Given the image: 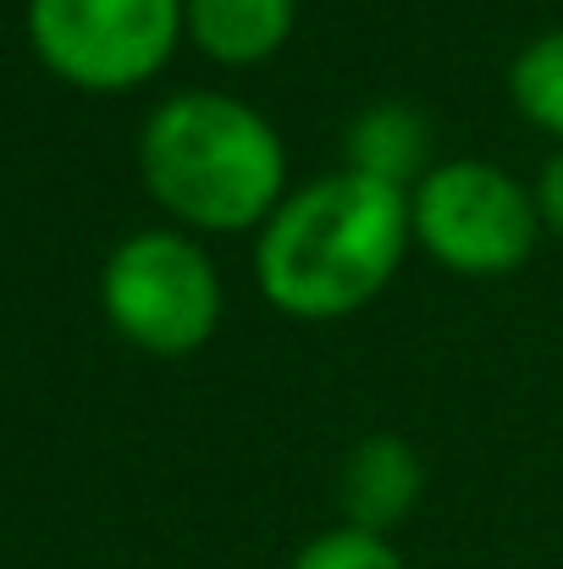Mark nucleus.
Instances as JSON below:
<instances>
[{"mask_svg": "<svg viewBox=\"0 0 563 569\" xmlns=\"http://www.w3.org/2000/svg\"><path fill=\"white\" fill-rule=\"evenodd\" d=\"M105 310L133 343L188 355L215 332L221 282L199 243L178 232H139L105 266Z\"/></svg>", "mask_w": 563, "mask_h": 569, "instance_id": "20e7f679", "label": "nucleus"}, {"mask_svg": "<svg viewBox=\"0 0 563 569\" xmlns=\"http://www.w3.org/2000/svg\"><path fill=\"white\" fill-rule=\"evenodd\" d=\"M188 22H193V39L215 61L249 67V61H265L288 39L293 0H188Z\"/></svg>", "mask_w": 563, "mask_h": 569, "instance_id": "0eeeda50", "label": "nucleus"}, {"mask_svg": "<svg viewBox=\"0 0 563 569\" xmlns=\"http://www.w3.org/2000/svg\"><path fill=\"white\" fill-rule=\"evenodd\" d=\"M414 492H420V459L403 437H365L343 470V509H349V526L354 531H371L381 537L386 526H398L409 509H414Z\"/></svg>", "mask_w": 563, "mask_h": 569, "instance_id": "423d86ee", "label": "nucleus"}, {"mask_svg": "<svg viewBox=\"0 0 563 569\" xmlns=\"http://www.w3.org/2000/svg\"><path fill=\"white\" fill-rule=\"evenodd\" d=\"M178 0H33L39 56L83 89H128L150 78L178 39Z\"/></svg>", "mask_w": 563, "mask_h": 569, "instance_id": "39448f33", "label": "nucleus"}, {"mask_svg": "<svg viewBox=\"0 0 563 569\" xmlns=\"http://www.w3.org/2000/svg\"><path fill=\"white\" fill-rule=\"evenodd\" d=\"M509 89H514V106H520L531 122L563 133V28L531 39V44L514 56Z\"/></svg>", "mask_w": 563, "mask_h": 569, "instance_id": "1a4fd4ad", "label": "nucleus"}, {"mask_svg": "<svg viewBox=\"0 0 563 569\" xmlns=\"http://www.w3.org/2000/svg\"><path fill=\"white\" fill-rule=\"evenodd\" d=\"M414 221L403 189L365 172H332L299 189L260 232L254 271L277 310L304 321H332L360 310L398 271Z\"/></svg>", "mask_w": 563, "mask_h": 569, "instance_id": "f257e3e1", "label": "nucleus"}, {"mask_svg": "<svg viewBox=\"0 0 563 569\" xmlns=\"http://www.w3.org/2000/svg\"><path fill=\"white\" fill-rule=\"evenodd\" d=\"M293 569H403V559L371 537V531H354V526H343V531H326V537H315Z\"/></svg>", "mask_w": 563, "mask_h": 569, "instance_id": "9d476101", "label": "nucleus"}, {"mask_svg": "<svg viewBox=\"0 0 563 569\" xmlns=\"http://www.w3.org/2000/svg\"><path fill=\"white\" fill-rule=\"evenodd\" d=\"M144 178L161 204H172L193 227H254L282 189V144L277 128L227 94H178L167 100L139 144Z\"/></svg>", "mask_w": 563, "mask_h": 569, "instance_id": "f03ea898", "label": "nucleus"}, {"mask_svg": "<svg viewBox=\"0 0 563 569\" xmlns=\"http://www.w3.org/2000/svg\"><path fill=\"white\" fill-rule=\"evenodd\" d=\"M414 238L453 271L497 277L514 271L536 243V204L509 172L486 161H448L436 167L414 204H409Z\"/></svg>", "mask_w": 563, "mask_h": 569, "instance_id": "7ed1b4c3", "label": "nucleus"}, {"mask_svg": "<svg viewBox=\"0 0 563 569\" xmlns=\"http://www.w3.org/2000/svg\"><path fill=\"white\" fill-rule=\"evenodd\" d=\"M420 161H425V122L398 100L371 106L349 128V172H365L386 189H403L420 172Z\"/></svg>", "mask_w": 563, "mask_h": 569, "instance_id": "6e6552de", "label": "nucleus"}, {"mask_svg": "<svg viewBox=\"0 0 563 569\" xmlns=\"http://www.w3.org/2000/svg\"><path fill=\"white\" fill-rule=\"evenodd\" d=\"M536 204H542V216L563 232V150L547 161V172H542V183H536Z\"/></svg>", "mask_w": 563, "mask_h": 569, "instance_id": "9b49d317", "label": "nucleus"}]
</instances>
